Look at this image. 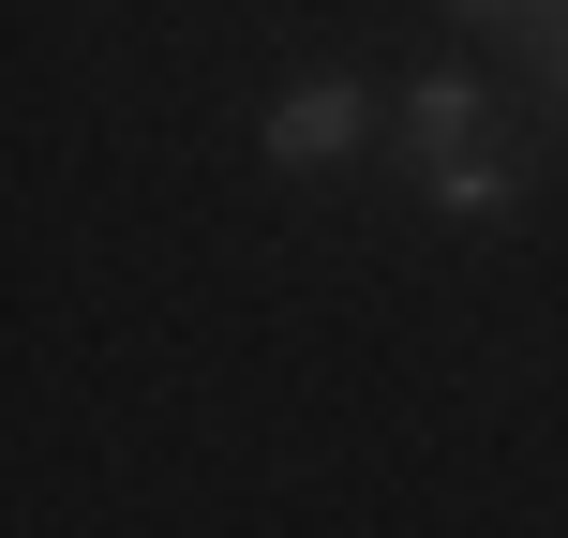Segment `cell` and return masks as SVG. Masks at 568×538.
Instances as JSON below:
<instances>
[{"instance_id": "6da1fadb", "label": "cell", "mask_w": 568, "mask_h": 538, "mask_svg": "<svg viewBox=\"0 0 568 538\" xmlns=\"http://www.w3.org/2000/svg\"><path fill=\"white\" fill-rule=\"evenodd\" d=\"M404 135H419V195H434V210H464V225H494V210L524 195V165L494 150L479 75H419V90H404Z\"/></svg>"}, {"instance_id": "7a4b0ae2", "label": "cell", "mask_w": 568, "mask_h": 538, "mask_svg": "<svg viewBox=\"0 0 568 538\" xmlns=\"http://www.w3.org/2000/svg\"><path fill=\"white\" fill-rule=\"evenodd\" d=\"M344 150H359V90H344V75H300V90L270 105V165H284V180H329Z\"/></svg>"}, {"instance_id": "3957f363", "label": "cell", "mask_w": 568, "mask_h": 538, "mask_svg": "<svg viewBox=\"0 0 568 538\" xmlns=\"http://www.w3.org/2000/svg\"><path fill=\"white\" fill-rule=\"evenodd\" d=\"M539 60H554V90H568V0H554V16H539Z\"/></svg>"}, {"instance_id": "277c9868", "label": "cell", "mask_w": 568, "mask_h": 538, "mask_svg": "<svg viewBox=\"0 0 568 538\" xmlns=\"http://www.w3.org/2000/svg\"><path fill=\"white\" fill-rule=\"evenodd\" d=\"M449 16H554V0H449Z\"/></svg>"}]
</instances>
